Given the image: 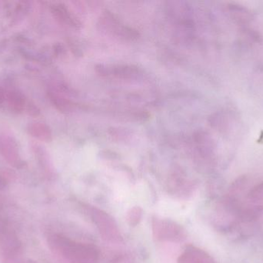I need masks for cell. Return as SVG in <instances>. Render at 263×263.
Instances as JSON below:
<instances>
[{"label":"cell","instance_id":"2","mask_svg":"<svg viewBox=\"0 0 263 263\" xmlns=\"http://www.w3.org/2000/svg\"><path fill=\"white\" fill-rule=\"evenodd\" d=\"M103 19V25L108 27V29L112 31L114 33H117L118 35L123 36V37H134V32H132V29L126 28V26L120 24L117 19L114 18L111 14H108Z\"/></svg>","mask_w":263,"mask_h":263},{"label":"cell","instance_id":"1","mask_svg":"<svg viewBox=\"0 0 263 263\" xmlns=\"http://www.w3.org/2000/svg\"><path fill=\"white\" fill-rule=\"evenodd\" d=\"M97 71L102 75L114 76L119 78H127L139 74V71L136 68L127 66H104L100 65L97 66Z\"/></svg>","mask_w":263,"mask_h":263}]
</instances>
